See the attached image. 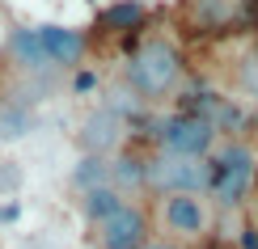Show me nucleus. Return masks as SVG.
I'll list each match as a JSON object with an SVG mask.
<instances>
[{
  "label": "nucleus",
  "instance_id": "obj_1",
  "mask_svg": "<svg viewBox=\"0 0 258 249\" xmlns=\"http://www.w3.org/2000/svg\"><path fill=\"white\" fill-rule=\"evenodd\" d=\"M182 80V51L169 38H144L127 59V89H132L140 102H157V97H169Z\"/></svg>",
  "mask_w": 258,
  "mask_h": 249
},
{
  "label": "nucleus",
  "instance_id": "obj_2",
  "mask_svg": "<svg viewBox=\"0 0 258 249\" xmlns=\"http://www.w3.org/2000/svg\"><path fill=\"white\" fill-rule=\"evenodd\" d=\"M144 190L153 194H208L212 190V160L208 156H174L157 152L144 156Z\"/></svg>",
  "mask_w": 258,
  "mask_h": 249
},
{
  "label": "nucleus",
  "instance_id": "obj_3",
  "mask_svg": "<svg viewBox=\"0 0 258 249\" xmlns=\"http://www.w3.org/2000/svg\"><path fill=\"white\" fill-rule=\"evenodd\" d=\"M254 182H258V156H254V148L241 144V139L224 144L220 156L212 160V190H208L212 199H216V207H224V211L241 207V203L250 199Z\"/></svg>",
  "mask_w": 258,
  "mask_h": 249
},
{
  "label": "nucleus",
  "instance_id": "obj_4",
  "mask_svg": "<svg viewBox=\"0 0 258 249\" xmlns=\"http://www.w3.org/2000/svg\"><path fill=\"white\" fill-rule=\"evenodd\" d=\"M153 135H157V148H161V152L199 156V160L212 152V144H216V127H212L208 118H199V114H186V110L161 118V123L153 127Z\"/></svg>",
  "mask_w": 258,
  "mask_h": 249
},
{
  "label": "nucleus",
  "instance_id": "obj_5",
  "mask_svg": "<svg viewBox=\"0 0 258 249\" xmlns=\"http://www.w3.org/2000/svg\"><path fill=\"white\" fill-rule=\"evenodd\" d=\"M127 118L114 114L110 106H98L81 118V131H77V144H81V156H119L123 144H127Z\"/></svg>",
  "mask_w": 258,
  "mask_h": 249
},
{
  "label": "nucleus",
  "instance_id": "obj_6",
  "mask_svg": "<svg viewBox=\"0 0 258 249\" xmlns=\"http://www.w3.org/2000/svg\"><path fill=\"white\" fill-rule=\"evenodd\" d=\"M157 220L169 236H182V241H195L212 228V207L203 194H165L157 207Z\"/></svg>",
  "mask_w": 258,
  "mask_h": 249
},
{
  "label": "nucleus",
  "instance_id": "obj_7",
  "mask_svg": "<svg viewBox=\"0 0 258 249\" xmlns=\"http://www.w3.org/2000/svg\"><path fill=\"white\" fill-rule=\"evenodd\" d=\"M98 249H144L148 245V211L136 203H123L114 215H106L102 224H93Z\"/></svg>",
  "mask_w": 258,
  "mask_h": 249
},
{
  "label": "nucleus",
  "instance_id": "obj_8",
  "mask_svg": "<svg viewBox=\"0 0 258 249\" xmlns=\"http://www.w3.org/2000/svg\"><path fill=\"white\" fill-rule=\"evenodd\" d=\"M190 26L195 34H229L245 26V0H190Z\"/></svg>",
  "mask_w": 258,
  "mask_h": 249
},
{
  "label": "nucleus",
  "instance_id": "obj_9",
  "mask_svg": "<svg viewBox=\"0 0 258 249\" xmlns=\"http://www.w3.org/2000/svg\"><path fill=\"white\" fill-rule=\"evenodd\" d=\"M38 38H42L51 68H81L85 51H89V38L72 26H38Z\"/></svg>",
  "mask_w": 258,
  "mask_h": 249
},
{
  "label": "nucleus",
  "instance_id": "obj_10",
  "mask_svg": "<svg viewBox=\"0 0 258 249\" xmlns=\"http://www.w3.org/2000/svg\"><path fill=\"white\" fill-rule=\"evenodd\" d=\"M9 55H13V63L26 68V72H47L51 68L38 30H13V34H9Z\"/></svg>",
  "mask_w": 258,
  "mask_h": 249
},
{
  "label": "nucleus",
  "instance_id": "obj_11",
  "mask_svg": "<svg viewBox=\"0 0 258 249\" xmlns=\"http://www.w3.org/2000/svg\"><path fill=\"white\" fill-rule=\"evenodd\" d=\"M144 21H148V5L144 0H114V5L102 13V26L119 30V34H136Z\"/></svg>",
  "mask_w": 258,
  "mask_h": 249
},
{
  "label": "nucleus",
  "instance_id": "obj_12",
  "mask_svg": "<svg viewBox=\"0 0 258 249\" xmlns=\"http://www.w3.org/2000/svg\"><path fill=\"white\" fill-rule=\"evenodd\" d=\"M110 186L119 190V194L144 190V156H132V152L110 156Z\"/></svg>",
  "mask_w": 258,
  "mask_h": 249
},
{
  "label": "nucleus",
  "instance_id": "obj_13",
  "mask_svg": "<svg viewBox=\"0 0 258 249\" xmlns=\"http://www.w3.org/2000/svg\"><path fill=\"white\" fill-rule=\"evenodd\" d=\"M123 203H127V199H123L114 186H98V190H85V194H81V211H85V220H89V224H102L106 215H114Z\"/></svg>",
  "mask_w": 258,
  "mask_h": 249
},
{
  "label": "nucleus",
  "instance_id": "obj_14",
  "mask_svg": "<svg viewBox=\"0 0 258 249\" xmlns=\"http://www.w3.org/2000/svg\"><path fill=\"white\" fill-rule=\"evenodd\" d=\"M72 186L81 194L98 190V186H110V156H81L77 169H72Z\"/></svg>",
  "mask_w": 258,
  "mask_h": 249
},
{
  "label": "nucleus",
  "instance_id": "obj_15",
  "mask_svg": "<svg viewBox=\"0 0 258 249\" xmlns=\"http://www.w3.org/2000/svg\"><path fill=\"white\" fill-rule=\"evenodd\" d=\"M245 123H250V118H245L241 106H237V102H229V97H220L216 114H212V127H216V131H229V135H241V131H245Z\"/></svg>",
  "mask_w": 258,
  "mask_h": 249
},
{
  "label": "nucleus",
  "instance_id": "obj_16",
  "mask_svg": "<svg viewBox=\"0 0 258 249\" xmlns=\"http://www.w3.org/2000/svg\"><path fill=\"white\" fill-rule=\"evenodd\" d=\"M30 123H34V118H30L26 106H9V110L0 114V135H5V139H17V135L30 131Z\"/></svg>",
  "mask_w": 258,
  "mask_h": 249
},
{
  "label": "nucleus",
  "instance_id": "obj_17",
  "mask_svg": "<svg viewBox=\"0 0 258 249\" xmlns=\"http://www.w3.org/2000/svg\"><path fill=\"white\" fill-rule=\"evenodd\" d=\"M241 85L258 93V55H250V59H245V68H241Z\"/></svg>",
  "mask_w": 258,
  "mask_h": 249
},
{
  "label": "nucleus",
  "instance_id": "obj_18",
  "mask_svg": "<svg viewBox=\"0 0 258 249\" xmlns=\"http://www.w3.org/2000/svg\"><path fill=\"white\" fill-rule=\"evenodd\" d=\"M93 85H98V76H93V72H89V68H81V72H77V76H72V89H77V93H89V89H93Z\"/></svg>",
  "mask_w": 258,
  "mask_h": 249
},
{
  "label": "nucleus",
  "instance_id": "obj_19",
  "mask_svg": "<svg viewBox=\"0 0 258 249\" xmlns=\"http://www.w3.org/2000/svg\"><path fill=\"white\" fill-rule=\"evenodd\" d=\"M17 215H21V203H5L0 207V224H17Z\"/></svg>",
  "mask_w": 258,
  "mask_h": 249
},
{
  "label": "nucleus",
  "instance_id": "obj_20",
  "mask_svg": "<svg viewBox=\"0 0 258 249\" xmlns=\"http://www.w3.org/2000/svg\"><path fill=\"white\" fill-rule=\"evenodd\" d=\"M241 249H258V228H245L241 232Z\"/></svg>",
  "mask_w": 258,
  "mask_h": 249
},
{
  "label": "nucleus",
  "instance_id": "obj_21",
  "mask_svg": "<svg viewBox=\"0 0 258 249\" xmlns=\"http://www.w3.org/2000/svg\"><path fill=\"white\" fill-rule=\"evenodd\" d=\"M144 249H182V245H174V241H148Z\"/></svg>",
  "mask_w": 258,
  "mask_h": 249
}]
</instances>
